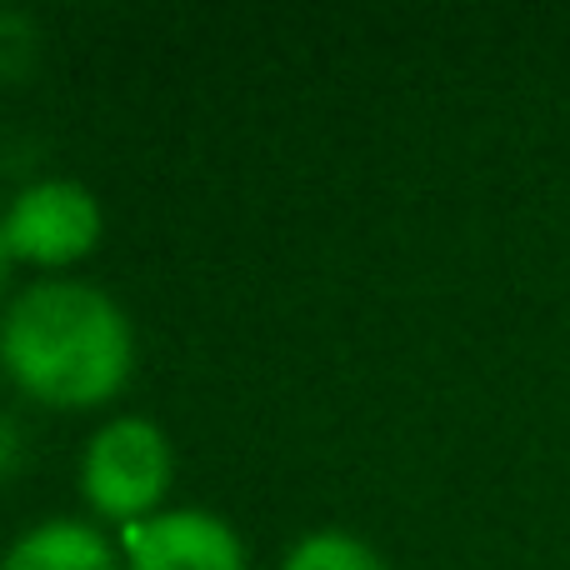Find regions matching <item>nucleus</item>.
Returning <instances> with one entry per match:
<instances>
[{"instance_id": "nucleus-4", "label": "nucleus", "mask_w": 570, "mask_h": 570, "mask_svg": "<svg viewBox=\"0 0 570 570\" xmlns=\"http://www.w3.org/2000/svg\"><path fill=\"white\" fill-rule=\"evenodd\" d=\"M130 570H246V546L210 511H166L126 525Z\"/></svg>"}, {"instance_id": "nucleus-8", "label": "nucleus", "mask_w": 570, "mask_h": 570, "mask_svg": "<svg viewBox=\"0 0 570 570\" xmlns=\"http://www.w3.org/2000/svg\"><path fill=\"white\" fill-rule=\"evenodd\" d=\"M6 266H10V246H6V230H0V281H6Z\"/></svg>"}, {"instance_id": "nucleus-2", "label": "nucleus", "mask_w": 570, "mask_h": 570, "mask_svg": "<svg viewBox=\"0 0 570 570\" xmlns=\"http://www.w3.org/2000/svg\"><path fill=\"white\" fill-rule=\"evenodd\" d=\"M80 485H86V501L100 515L136 525V515H146L170 485L166 435L150 421H140V415L110 421L90 441L86 465H80Z\"/></svg>"}, {"instance_id": "nucleus-7", "label": "nucleus", "mask_w": 570, "mask_h": 570, "mask_svg": "<svg viewBox=\"0 0 570 570\" xmlns=\"http://www.w3.org/2000/svg\"><path fill=\"white\" fill-rule=\"evenodd\" d=\"M16 465V431H10V421L0 415V475Z\"/></svg>"}, {"instance_id": "nucleus-6", "label": "nucleus", "mask_w": 570, "mask_h": 570, "mask_svg": "<svg viewBox=\"0 0 570 570\" xmlns=\"http://www.w3.org/2000/svg\"><path fill=\"white\" fill-rule=\"evenodd\" d=\"M281 570H385L365 541L345 531H315L285 556Z\"/></svg>"}, {"instance_id": "nucleus-5", "label": "nucleus", "mask_w": 570, "mask_h": 570, "mask_svg": "<svg viewBox=\"0 0 570 570\" xmlns=\"http://www.w3.org/2000/svg\"><path fill=\"white\" fill-rule=\"evenodd\" d=\"M0 570H116L110 541L80 521H46L6 551Z\"/></svg>"}, {"instance_id": "nucleus-3", "label": "nucleus", "mask_w": 570, "mask_h": 570, "mask_svg": "<svg viewBox=\"0 0 570 570\" xmlns=\"http://www.w3.org/2000/svg\"><path fill=\"white\" fill-rule=\"evenodd\" d=\"M0 230L10 256L36 266H66L100 240V206L80 180H36L10 200Z\"/></svg>"}, {"instance_id": "nucleus-1", "label": "nucleus", "mask_w": 570, "mask_h": 570, "mask_svg": "<svg viewBox=\"0 0 570 570\" xmlns=\"http://www.w3.org/2000/svg\"><path fill=\"white\" fill-rule=\"evenodd\" d=\"M0 365L46 405H100L130 375V325L110 295L76 281L30 285L0 315Z\"/></svg>"}]
</instances>
